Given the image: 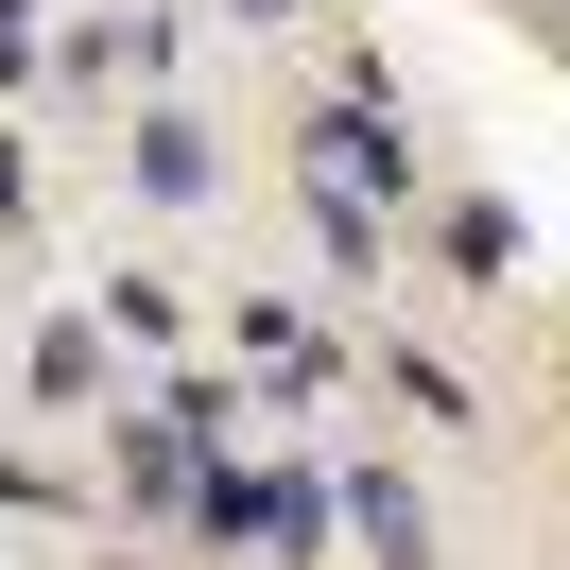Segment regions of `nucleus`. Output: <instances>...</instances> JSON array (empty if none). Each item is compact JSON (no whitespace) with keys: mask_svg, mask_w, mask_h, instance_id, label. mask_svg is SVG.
Segmentation results:
<instances>
[{"mask_svg":"<svg viewBox=\"0 0 570 570\" xmlns=\"http://www.w3.org/2000/svg\"><path fill=\"white\" fill-rule=\"evenodd\" d=\"M432 243H450L466 294H519V208H501V190H450V208H432Z\"/></svg>","mask_w":570,"mask_h":570,"instance_id":"1","label":"nucleus"},{"mask_svg":"<svg viewBox=\"0 0 570 570\" xmlns=\"http://www.w3.org/2000/svg\"><path fill=\"white\" fill-rule=\"evenodd\" d=\"M346 535H363L381 570H432V501L397 484V466H346Z\"/></svg>","mask_w":570,"mask_h":570,"instance_id":"2","label":"nucleus"},{"mask_svg":"<svg viewBox=\"0 0 570 570\" xmlns=\"http://www.w3.org/2000/svg\"><path fill=\"white\" fill-rule=\"evenodd\" d=\"M139 190H156V208H208V190H225V156H208V121H190V105L139 121Z\"/></svg>","mask_w":570,"mask_h":570,"instance_id":"3","label":"nucleus"},{"mask_svg":"<svg viewBox=\"0 0 570 570\" xmlns=\"http://www.w3.org/2000/svg\"><path fill=\"white\" fill-rule=\"evenodd\" d=\"M87 381H105V328H87V312H52V328H36V397H52V415H70Z\"/></svg>","mask_w":570,"mask_h":570,"instance_id":"4","label":"nucleus"},{"mask_svg":"<svg viewBox=\"0 0 570 570\" xmlns=\"http://www.w3.org/2000/svg\"><path fill=\"white\" fill-rule=\"evenodd\" d=\"M243 363H277V381H328V346L277 312V294H243Z\"/></svg>","mask_w":570,"mask_h":570,"instance_id":"5","label":"nucleus"},{"mask_svg":"<svg viewBox=\"0 0 570 570\" xmlns=\"http://www.w3.org/2000/svg\"><path fill=\"white\" fill-rule=\"evenodd\" d=\"M0 52H36V0H0Z\"/></svg>","mask_w":570,"mask_h":570,"instance_id":"6","label":"nucleus"},{"mask_svg":"<svg viewBox=\"0 0 570 570\" xmlns=\"http://www.w3.org/2000/svg\"><path fill=\"white\" fill-rule=\"evenodd\" d=\"M18 190H36V174H18V139H0V208H18Z\"/></svg>","mask_w":570,"mask_h":570,"instance_id":"7","label":"nucleus"},{"mask_svg":"<svg viewBox=\"0 0 570 570\" xmlns=\"http://www.w3.org/2000/svg\"><path fill=\"white\" fill-rule=\"evenodd\" d=\"M243 18H294V0H243Z\"/></svg>","mask_w":570,"mask_h":570,"instance_id":"8","label":"nucleus"}]
</instances>
